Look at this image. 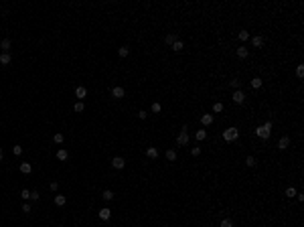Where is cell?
Instances as JSON below:
<instances>
[{"label":"cell","instance_id":"obj_1","mask_svg":"<svg viewBox=\"0 0 304 227\" xmlns=\"http://www.w3.org/2000/svg\"><path fill=\"white\" fill-rule=\"evenodd\" d=\"M256 134H257V138H261V140H268L270 134H272V122L268 120L265 124L257 126V128H256Z\"/></svg>","mask_w":304,"mask_h":227},{"label":"cell","instance_id":"obj_2","mask_svg":"<svg viewBox=\"0 0 304 227\" xmlns=\"http://www.w3.org/2000/svg\"><path fill=\"white\" fill-rule=\"evenodd\" d=\"M237 138H239V130L235 126H229L227 130H223V140L225 142H235Z\"/></svg>","mask_w":304,"mask_h":227},{"label":"cell","instance_id":"obj_3","mask_svg":"<svg viewBox=\"0 0 304 227\" xmlns=\"http://www.w3.org/2000/svg\"><path fill=\"white\" fill-rule=\"evenodd\" d=\"M188 128L187 126H183L180 128V132H179V136H176V146H187L188 144Z\"/></svg>","mask_w":304,"mask_h":227},{"label":"cell","instance_id":"obj_4","mask_svg":"<svg viewBox=\"0 0 304 227\" xmlns=\"http://www.w3.org/2000/svg\"><path fill=\"white\" fill-rule=\"evenodd\" d=\"M233 102H235L237 106H241V103L245 102V93H243L241 89H235V91H233Z\"/></svg>","mask_w":304,"mask_h":227},{"label":"cell","instance_id":"obj_5","mask_svg":"<svg viewBox=\"0 0 304 227\" xmlns=\"http://www.w3.org/2000/svg\"><path fill=\"white\" fill-rule=\"evenodd\" d=\"M124 95H126L124 87H120V85L111 87V97H114V99H122V97H124Z\"/></svg>","mask_w":304,"mask_h":227},{"label":"cell","instance_id":"obj_6","mask_svg":"<svg viewBox=\"0 0 304 227\" xmlns=\"http://www.w3.org/2000/svg\"><path fill=\"white\" fill-rule=\"evenodd\" d=\"M97 217H99L101 221H107V219L111 217V209H107V207L99 209V211H97Z\"/></svg>","mask_w":304,"mask_h":227},{"label":"cell","instance_id":"obj_7","mask_svg":"<svg viewBox=\"0 0 304 227\" xmlns=\"http://www.w3.org/2000/svg\"><path fill=\"white\" fill-rule=\"evenodd\" d=\"M124 164H126V160L122 158V156H114V160H111V166H114V168H124Z\"/></svg>","mask_w":304,"mask_h":227},{"label":"cell","instance_id":"obj_8","mask_svg":"<svg viewBox=\"0 0 304 227\" xmlns=\"http://www.w3.org/2000/svg\"><path fill=\"white\" fill-rule=\"evenodd\" d=\"M146 156H148L150 160H156L158 158V150H156L154 146H148V148H146Z\"/></svg>","mask_w":304,"mask_h":227},{"label":"cell","instance_id":"obj_9","mask_svg":"<svg viewBox=\"0 0 304 227\" xmlns=\"http://www.w3.org/2000/svg\"><path fill=\"white\" fill-rule=\"evenodd\" d=\"M213 120H215V118H213V114H203V116H201V124H203V126H211Z\"/></svg>","mask_w":304,"mask_h":227},{"label":"cell","instance_id":"obj_10","mask_svg":"<svg viewBox=\"0 0 304 227\" xmlns=\"http://www.w3.org/2000/svg\"><path fill=\"white\" fill-rule=\"evenodd\" d=\"M288 146H290V138H288V136H282L280 142H278V148H280V150H286Z\"/></svg>","mask_w":304,"mask_h":227},{"label":"cell","instance_id":"obj_11","mask_svg":"<svg viewBox=\"0 0 304 227\" xmlns=\"http://www.w3.org/2000/svg\"><path fill=\"white\" fill-rule=\"evenodd\" d=\"M75 95L79 97V102H83V97L87 95V89H85V87H83V85H79L77 89H75Z\"/></svg>","mask_w":304,"mask_h":227},{"label":"cell","instance_id":"obj_12","mask_svg":"<svg viewBox=\"0 0 304 227\" xmlns=\"http://www.w3.org/2000/svg\"><path fill=\"white\" fill-rule=\"evenodd\" d=\"M20 172L22 174H30L33 172V164H30V162H22V164H20Z\"/></svg>","mask_w":304,"mask_h":227},{"label":"cell","instance_id":"obj_13","mask_svg":"<svg viewBox=\"0 0 304 227\" xmlns=\"http://www.w3.org/2000/svg\"><path fill=\"white\" fill-rule=\"evenodd\" d=\"M65 203H67L65 195H55V205H57V207H63Z\"/></svg>","mask_w":304,"mask_h":227},{"label":"cell","instance_id":"obj_14","mask_svg":"<svg viewBox=\"0 0 304 227\" xmlns=\"http://www.w3.org/2000/svg\"><path fill=\"white\" fill-rule=\"evenodd\" d=\"M247 55H249V51H247V49L243 47V45H241L239 49H237V57H239V59H247Z\"/></svg>","mask_w":304,"mask_h":227},{"label":"cell","instance_id":"obj_15","mask_svg":"<svg viewBox=\"0 0 304 227\" xmlns=\"http://www.w3.org/2000/svg\"><path fill=\"white\" fill-rule=\"evenodd\" d=\"M0 49H2V53H8V49H10V39H2V41H0Z\"/></svg>","mask_w":304,"mask_h":227},{"label":"cell","instance_id":"obj_16","mask_svg":"<svg viewBox=\"0 0 304 227\" xmlns=\"http://www.w3.org/2000/svg\"><path fill=\"white\" fill-rule=\"evenodd\" d=\"M57 158H59V160H67V158H69V152H67L65 148H59V150H57Z\"/></svg>","mask_w":304,"mask_h":227},{"label":"cell","instance_id":"obj_17","mask_svg":"<svg viewBox=\"0 0 304 227\" xmlns=\"http://www.w3.org/2000/svg\"><path fill=\"white\" fill-rule=\"evenodd\" d=\"M251 39V45H253V47H261V45H264V39H261L260 34H257V37H249Z\"/></svg>","mask_w":304,"mask_h":227},{"label":"cell","instance_id":"obj_18","mask_svg":"<svg viewBox=\"0 0 304 227\" xmlns=\"http://www.w3.org/2000/svg\"><path fill=\"white\" fill-rule=\"evenodd\" d=\"M118 55H120V57H128V55H130V47H126V45L120 47L118 49Z\"/></svg>","mask_w":304,"mask_h":227},{"label":"cell","instance_id":"obj_19","mask_svg":"<svg viewBox=\"0 0 304 227\" xmlns=\"http://www.w3.org/2000/svg\"><path fill=\"white\" fill-rule=\"evenodd\" d=\"M101 197H103V201H111V199H114V191H110V188H106V191L101 193Z\"/></svg>","mask_w":304,"mask_h":227},{"label":"cell","instance_id":"obj_20","mask_svg":"<svg viewBox=\"0 0 304 227\" xmlns=\"http://www.w3.org/2000/svg\"><path fill=\"white\" fill-rule=\"evenodd\" d=\"M183 47H184V45H183V41H180V39H176V41L172 43V51H176V53H179V51H183Z\"/></svg>","mask_w":304,"mask_h":227},{"label":"cell","instance_id":"obj_21","mask_svg":"<svg viewBox=\"0 0 304 227\" xmlns=\"http://www.w3.org/2000/svg\"><path fill=\"white\" fill-rule=\"evenodd\" d=\"M195 138H197L199 142H203L205 138H207V132H205V130H197V132H195Z\"/></svg>","mask_w":304,"mask_h":227},{"label":"cell","instance_id":"obj_22","mask_svg":"<svg viewBox=\"0 0 304 227\" xmlns=\"http://www.w3.org/2000/svg\"><path fill=\"white\" fill-rule=\"evenodd\" d=\"M164 156H166V160H170V162H174V160H176V152H174L172 148L166 150V154H164Z\"/></svg>","mask_w":304,"mask_h":227},{"label":"cell","instance_id":"obj_23","mask_svg":"<svg viewBox=\"0 0 304 227\" xmlns=\"http://www.w3.org/2000/svg\"><path fill=\"white\" fill-rule=\"evenodd\" d=\"M10 63V55L8 53H0V65H8Z\"/></svg>","mask_w":304,"mask_h":227},{"label":"cell","instance_id":"obj_24","mask_svg":"<svg viewBox=\"0 0 304 227\" xmlns=\"http://www.w3.org/2000/svg\"><path fill=\"white\" fill-rule=\"evenodd\" d=\"M20 199H22V201H30V191L29 188H22V191H20Z\"/></svg>","mask_w":304,"mask_h":227},{"label":"cell","instance_id":"obj_25","mask_svg":"<svg viewBox=\"0 0 304 227\" xmlns=\"http://www.w3.org/2000/svg\"><path fill=\"white\" fill-rule=\"evenodd\" d=\"M261 83H264V81H261L260 77H253V79H251V87H253V89H260Z\"/></svg>","mask_w":304,"mask_h":227},{"label":"cell","instance_id":"obj_26","mask_svg":"<svg viewBox=\"0 0 304 227\" xmlns=\"http://www.w3.org/2000/svg\"><path fill=\"white\" fill-rule=\"evenodd\" d=\"M174 41H176V34H166V37H164V43L166 45H170V47H172V43Z\"/></svg>","mask_w":304,"mask_h":227},{"label":"cell","instance_id":"obj_27","mask_svg":"<svg viewBox=\"0 0 304 227\" xmlns=\"http://www.w3.org/2000/svg\"><path fill=\"white\" fill-rule=\"evenodd\" d=\"M237 37H239V41H243V43H245V41L249 39V33L243 29V30H239V34H237Z\"/></svg>","mask_w":304,"mask_h":227},{"label":"cell","instance_id":"obj_28","mask_svg":"<svg viewBox=\"0 0 304 227\" xmlns=\"http://www.w3.org/2000/svg\"><path fill=\"white\" fill-rule=\"evenodd\" d=\"M296 193H298V191H296V188H294V187H288V188H286V197H288V199H292V197H296Z\"/></svg>","mask_w":304,"mask_h":227},{"label":"cell","instance_id":"obj_29","mask_svg":"<svg viewBox=\"0 0 304 227\" xmlns=\"http://www.w3.org/2000/svg\"><path fill=\"white\" fill-rule=\"evenodd\" d=\"M229 87H233V89H239V87H241V81H239V79H231V81H229Z\"/></svg>","mask_w":304,"mask_h":227},{"label":"cell","instance_id":"obj_30","mask_svg":"<svg viewBox=\"0 0 304 227\" xmlns=\"http://www.w3.org/2000/svg\"><path fill=\"white\" fill-rule=\"evenodd\" d=\"M12 154H14V156H20V154H22V146H18V144L12 146Z\"/></svg>","mask_w":304,"mask_h":227},{"label":"cell","instance_id":"obj_31","mask_svg":"<svg viewBox=\"0 0 304 227\" xmlns=\"http://www.w3.org/2000/svg\"><path fill=\"white\" fill-rule=\"evenodd\" d=\"M53 140H55V144H63L65 136H63V134H55V136H53Z\"/></svg>","mask_w":304,"mask_h":227},{"label":"cell","instance_id":"obj_32","mask_svg":"<svg viewBox=\"0 0 304 227\" xmlns=\"http://www.w3.org/2000/svg\"><path fill=\"white\" fill-rule=\"evenodd\" d=\"M245 166H249V168L251 166H256V158H253V156H247L245 158Z\"/></svg>","mask_w":304,"mask_h":227},{"label":"cell","instance_id":"obj_33","mask_svg":"<svg viewBox=\"0 0 304 227\" xmlns=\"http://www.w3.org/2000/svg\"><path fill=\"white\" fill-rule=\"evenodd\" d=\"M73 110L77 111V114H81V111L85 110V106H83V102H77V103H75V107H73Z\"/></svg>","mask_w":304,"mask_h":227},{"label":"cell","instance_id":"obj_34","mask_svg":"<svg viewBox=\"0 0 304 227\" xmlns=\"http://www.w3.org/2000/svg\"><path fill=\"white\" fill-rule=\"evenodd\" d=\"M213 111H215V114H219V111H223V103H221V102H217L215 106H213Z\"/></svg>","mask_w":304,"mask_h":227},{"label":"cell","instance_id":"obj_35","mask_svg":"<svg viewBox=\"0 0 304 227\" xmlns=\"http://www.w3.org/2000/svg\"><path fill=\"white\" fill-rule=\"evenodd\" d=\"M221 227H233V221H231V219H223V221H221Z\"/></svg>","mask_w":304,"mask_h":227},{"label":"cell","instance_id":"obj_36","mask_svg":"<svg viewBox=\"0 0 304 227\" xmlns=\"http://www.w3.org/2000/svg\"><path fill=\"white\" fill-rule=\"evenodd\" d=\"M30 199H33V201H39V199H41L39 191H30Z\"/></svg>","mask_w":304,"mask_h":227},{"label":"cell","instance_id":"obj_37","mask_svg":"<svg viewBox=\"0 0 304 227\" xmlns=\"http://www.w3.org/2000/svg\"><path fill=\"white\" fill-rule=\"evenodd\" d=\"M150 110L154 111V114H158V111L162 110V106H160V103H152V107H150Z\"/></svg>","mask_w":304,"mask_h":227},{"label":"cell","instance_id":"obj_38","mask_svg":"<svg viewBox=\"0 0 304 227\" xmlns=\"http://www.w3.org/2000/svg\"><path fill=\"white\" fill-rule=\"evenodd\" d=\"M296 75H298V77L304 75V65H298V67H296Z\"/></svg>","mask_w":304,"mask_h":227},{"label":"cell","instance_id":"obj_39","mask_svg":"<svg viewBox=\"0 0 304 227\" xmlns=\"http://www.w3.org/2000/svg\"><path fill=\"white\" fill-rule=\"evenodd\" d=\"M191 154H193V156H199V154H201V148H199V146L191 148Z\"/></svg>","mask_w":304,"mask_h":227},{"label":"cell","instance_id":"obj_40","mask_svg":"<svg viewBox=\"0 0 304 227\" xmlns=\"http://www.w3.org/2000/svg\"><path fill=\"white\" fill-rule=\"evenodd\" d=\"M146 116H148V114H146V110H140V111H138V118H140V120H146Z\"/></svg>","mask_w":304,"mask_h":227},{"label":"cell","instance_id":"obj_41","mask_svg":"<svg viewBox=\"0 0 304 227\" xmlns=\"http://www.w3.org/2000/svg\"><path fill=\"white\" fill-rule=\"evenodd\" d=\"M22 213H30V205L29 203H22Z\"/></svg>","mask_w":304,"mask_h":227},{"label":"cell","instance_id":"obj_42","mask_svg":"<svg viewBox=\"0 0 304 227\" xmlns=\"http://www.w3.org/2000/svg\"><path fill=\"white\" fill-rule=\"evenodd\" d=\"M57 187H59V184L55 183V180H53V183H51V184H49V188H51V191H57Z\"/></svg>","mask_w":304,"mask_h":227},{"label":"cell","instance_id":"obj_43","mask_svg":"<svg viewBox=\"0 0 304 227\" xmlns=\"http://www.w3.org/2000/svg\"><path fill=\"white\" fill-rule=\"evenodd\" d=\"M2 158H4V152H2V148H0V162H2Z\"/></svg>","mask_w":304,"mask_h":227},{"label":"cell","instance_id":"obj_44","mask_svg":"<svg viewBox=\"0 0 304 227\" xmlns=\"http://www.w3.org/2000/svg\"><path fill=\"white\" fill-rule=\"evenodd\" d=\"M57 227H63V225H57Z\"/></svg>","mask_w":304,"mask_h":227}]
</instances>
